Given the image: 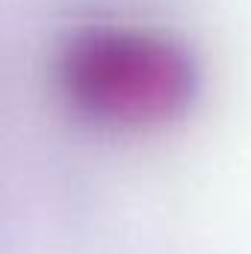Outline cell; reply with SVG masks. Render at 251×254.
Masks as SVG:
<instances>
[{
	"instance_id": "obj_1",
	"label": "cell",
	"mask_w": 251,
	"mask_h": 254,
	"mask_svg": "<svg viewBox=\"0 0 251 254\" xmlns=\"http://www.w3.org/2000/svg\"><path fill=\"white\" fill-rule=\"evenodd\" d=\"M68 101L110 125H148L169 119L189 98L187 57L148 33L92 30L77 36L60 60Z\"/></svg>"
}]
</instances>
